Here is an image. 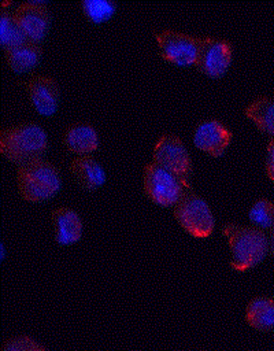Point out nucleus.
I'll use <instances>...</instances> for the list:
<instances>
[{
    "instance_id": "2eb2a0df",
    "label": "nucleus",
    "mask_w": 274,
    "mask_h": 351,
    "mask_svg": "<svg viewBox=\"0 0 274 351\" xmlns=\"http://www.w3.org/2000/svg\"><path fill=\"white\" fill-rule=\"evenodd\" d=\"M70 170L78 184L86 189H93L105 181V173L90 155H79L70 163Z\"/></svg>"
},
{
    "instance_id": "4468645a",
    "label": "nucleus",
    "mask_w": 274,
    "mask_h": 351,
    "mask_svg": "<svg viewBox=\"0 0 274 351\" xmlns=\"http://www.w3.org/2000/svg\"><path fill=\"white\" fill-rule=\"evenodd\" d=\"M66 147L77 154H86L97 147V133L96 129L88 122L71 123L63 136Z\"/></svg>"
},
{
    "instance_id": "412c9836",
    "label": "nucleus",
    "mask_w": 274,
    "mask_h": 351,
    "mask_svg": "<svg viewBox=\"0 0 274 351\" xmlns=\"http://www.w3.org/2000/svg\"><path fill=\"white\" fill-rule=\"evenodd\" d=\"M1 351H47L45 347L27 336H18L4 341Z\"/></svg>"
},
{
    "instance_id": "0eeeda50",
    "label": "nucleus",
    "mask_w": 274,
    "mask_h": 351,
    "mask_svg": "<svg viewBox=\"0 0 274 351\" xmlns=\"http://www.w3.org/2000/svg\"><path fill=\"white\" fill-rule=\"evenodd\" d=\"M156 40L162 55L178 64L196 63L201 37H193L188 33L175 30H163L156 33Z\"/></svg>"
},
{
    "instance_id": "f3484780",
    "label": "nucleus",
    "mask_w": 274,
    "mask_h": 351,
    "mask_svg": "<svg viewBox=\"0 0 274 351\" xmlns=\"http://www.w3.org/2000/svg\"><path fill=\"white\" fill-rule=\"evenodd\" d=\"M245 114L258 125L259 129L274 134V100L267 96H259L247 108Z\"/></svg>"
},
{
    "instance_id": "4be33fe9",
    "label": "nucleus",
    "mask_w": 274,
    "mask_h": 351,
    "mask_svg": "<svg viewBox=\"0 0 274 351\" xmlns=\"http://www.w3.org/2000/svg\"><path fill=\"white\" fill-rule=\"evenodd\" d=\"M266 173L267 176L274 180V137L267 144V154H266Z\"/></svg>"
},
{
    "instance_id": "f257e3e1",
    "label": "nucleus",
    "mask_w": 274,
    "mask_h": 351,
    "mask_svg": "<svg viewBox=\"0 0 274 351\" xmlns=\"http://www.w3.org/2000/svg\"><path fill=\"white\" fill-rule=\"evenodd\" d=\"M47 133L36 122H22L1 130L0 149L14 162L37 159L47 149Z\"/></svg>"
},
{
    "instance_id": "9b49d317",
    "label": "nucleus",
    "mask_w": 274,
    "mask_h": 351,
    "mask_svg": "<svg viewBox=\"0 0 274 351\" xmlns=\"http://www.w3.org/2000/svg\"><path fill=\"white\" fill-rule=\"evenodd\" d=\"M26 89L34 108L44 114H53L59 103V88L49 75H33L26 81Z\"/></svg>"
},
{
    "instance_id": "dca6fc26",
    "label": "nucleus",
    "mask_w": 274,
    "mask_h": 351,
    "mask_svg": "<svg viewBox=\"0 0 274 351\" xmlns=\"http://www.w3.org/2000/svg\"><path fill=\"white\" fill-rule=\"evenodd\" d=\"M247 322L259 330L274 329V300L270 298L252 299L245 311Z\"/></svg>"
},
{
    "instance_id": "7ed1b4c3",
    "label": "nucleus",
    "mask_w": 274,
    "mask_h": 351,
    "mask_svg": "<svg viewBox=\"0 0 274 351\" xmlns=\"http://www.w3.org/2000/svg\"><path fill=\"white\" fill-rule=\"evenodd\" d=\"M222 232L229 240L232 250L230 265L236 270L242 271L255 266L267 252V239L258 228L227 223Z\"/></svg>"
},
{
    "instance_id": "423d86ee",
    "label": "nucleus",
    "mask_w": 274,
    "mask_h": 351,
    "mask_svg": "<svg viewBox=\"0 0 274 351\" xmlns=\"http://www.w3.org/2000/svg\"><path fill=\"white\" fill-rule=\"evenodd\" d=\"M153 160L185 181L192 173V160L188 149L182 140L174 134L159 137L153 148Z\"/></svg>"
},
{
    "instance_id": "20e7f679",
    "label": "nucleus",
    "mask_w": 274,
    "mask_h": 351,
    "mask_svg": "<svg viewBox=\"0 0 274 351\" xmlns=\"http://www.w3.org/2000/svg\"><path fill=\"white\" fill-rule=\"evenodd\" d=\"M189 188L188 181L155 162L144 167V189L153 202L162 206L177 204Z\"/></svg>"
},
{
    "instance_id": "6e6552de",
    "label": "nucleus",
    "mask_w": 274,
    "mask_h": 351,
    "mask_svg": "<svg viewBox=\"0 0 274 351\" xmlns=\"http://www.w3.org/2000/svg\"><path fill=\"white\" fill-rule=\"evenodd\" d=\"M14 18L22 29L26 38L41 40L49 26L51 15L47 3L42 0H29L21 3L14 11Z\"/></svg>"
},
{
    "instance_id": "39448f33",
    "label": "nucleus",
    "mask_w": 274,
    "mask_h": 351,
    "mask_svg": "<svg viewBox=\"0 0 274 351\" xmlns=\"http://www.w3.org/2000/svg\"><path fill=\"white\" fill-rule=\"evenodd\" d=\"M174 215L179 225L195 237H207L214 229V217L208 204L190 188L177 202Z\"/></svg>"
},
{
    "instance_id": "6ab92c4d",
    "label": "nucleus",
    "mask_w": 274,
    "mask_h": 351,
    "mask_svg": "<svg viewBox=\"0 0 274 351\" xmlns=\"http://www.w3.org/2000/svg\"><path fill=\"white\" fill-rule=\"evenodd\" d=\"M248 217L253 225L263 229H274V204L267 199H259L251 207Z\"/></svg>"
},
{
    "instance_id": "9d476101",
    "label": "nucleus",
    "mask_w": 274,
    "mask_h": 351,
    "mask_svg": "<svg viewBox=\"0 0 274 351\" xmlns=\"http://www.w3.org/2000/svg\"><path fill=\"white\" fill-rule=\"evenodd\" d=\"M232 140V132L216 119L201 121L193 132V143L200 149L218 156Z\"/></svg>"
},
{
    "instance_id": "5701e85b",
    "label": "nucleus",
    "mask_w": 274,
    "mask_h": 351,
    "mask_svg": "<svg viewBox=\"0 0 274 351\" xmlns=\"http://www.w3.org/2000/svg\"><path fill=\"white\" fill-rule=\"evenodd\" d=\"M270 245H271V252H273V255H274V229H273V232H271V241H270Z\"/></svg>"
},
{
    "instance_id": "ddd939ff",
    "label": "nucleus",
    "mask_w": 274,
    "mask_h": 351,
    "mask_svg": "<svg viewBox=\"0 0 274 351\" xmlns=\"http://www.w3.org/2000/svg\"><path fill=\"white\" fill-rule=\"evenodd\" d=\"M5 60L15 71H25L34 67L41 58V48L37 41L23 40L12 47L5 48Z\"/></svg>"
},
{
    "instance_id": "aec40b11",
    "label": "nucleus",
    "mask_w": 274,
    "mask_h": 351,
    "mask_svg": "<svg viewBox=\"0 0 274 351\" xmlns=\"http://www.w3.org/2000/svg\"><path fill=\"white\" fill-rule=\"evenodd\" d=\"M81 7L86 16L93 22H103L114 15L116 4L111 0H84Z\"/></svg>"
},
{
    "instance_id": "1a4fd4ad",
    "label": "nucleus",
    "mask_w": 274,
    "mask_h": 351,
    "mask_svg": "<svg viewBox=\"0 0 274 351\" xmlns=\"http://www.w3.org/2000/svg\"><path fill=\"white\" fill-rule=\"evenodd\" d=\"M232 60V45L229 41L211 36L201 37L196 64L208 75L218 77L226 71Z\"/></svg>"
},
{
    "instance_id": "f03ea898",
    "label": "nucleus",
    "mask_w": 274,
    "mask_h": 351,
    "mask_svg": "<svg viewBox=\"0 0 274 351\" xmlns=\"http://www.w3.org/2000/svg\"><path fill=\"white\" fill-rule=\"evenodd\" d=\"M19 192L26 200L40 202L55 195L62 178L58 169L44 159H33L22 163L16 171Z\"/></svg>"
},
{
    "instance_id": "f8f14e48",
    "label": "nucleus",
    "mask_w": 274,
    "mask_h": 351,
    "mask_svg": "<svg viewBox=\"0 0 274 351\" xmlns=\"http://www.w3.org/2000/svg\"><path fill=\"white\" fill-rule=\"evenodd\" d=\"M55 239L59 244L75 243L82 234V222L78 214L68 207H59L52 213Z\"/></svg>"
},
{
    "instance_id": "a211bd4d",
    "label": "nucleus",
    "mask_w": 274,
    "mask_h": 351,
    "mask_svg": "<svg viewBox=\"0 0 274 351\" xmlns=\"http://www.w3.org/2000/svg\"><path fill=\"white\" fill-rule=\"evenodd\" d=\"M0 40L4 48L12 47L26 40V36L23 34L22 29L15 21L14 14L7 10L1 11V15H0Z\"/></svg>"
}]
</instances>
